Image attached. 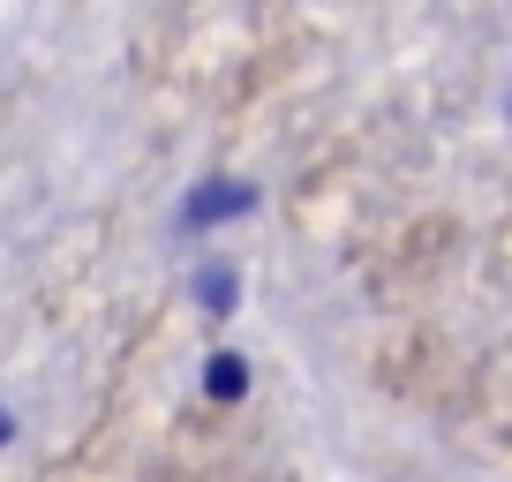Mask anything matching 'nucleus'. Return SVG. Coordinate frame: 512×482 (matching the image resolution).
I'll use <instances>...</instances> for the list:
<instances>
[{"label": "nucleus", "instance_id": "obj_1", "mask_svg": "<svg viewBox=\"0 0 512 482\" xmlns=\"http://www.w3.org/2000/svg\"><path fill=\"white\" fill-rule=\"evenodd\" d=\"M241 211H256V189H249V181H211V189L189 196V211H181V219H189V226H219V219H241Z\"/></svg>", "mask_w": 512, "mask_h": 482}, {"label": "nucleus", "instance_id": "obj_2", "mask_svg": "<svg viewBox=\"0 0 512 482\" xmlns=\"http://www.w3.org/2000/svg\"><path fill=\"white\" fill-rule=\"evenodd\" d=\"M204 392L219 407H234L241 392H249V362H241V354H211V362H204Z\"/></svg>", "mask_w": 512, "mask_h": 482}, {"label": "nucleus", "instance_id": "obj_3", "mask_svg": "<svg viewBox=\"0 0 512 482\" xmlns=\"http://www.w3.org/2000/svg\"><path fill=\"white\" fill-rule=\"evenodd\" d=\"M196 302H204L211 317H226V309H234V272H226V264H204V272H196Z\"/></svg>", "mask_w": 512, "mask_h": 482}, {"label": "nucleus", "instance_id": "obj_4", "mask_svg": "<svg viewBox=\"0 0 512 482\" xmlns=\"http://www.w3.org/2000/svg\"><path fill=\"white\" fill-rule=\"evenodd\" d=\"M8 437H16V422H8V407H0V445H8Z\"/></svg>", "mask_w": 512, "mask_h": 482}]
</instances>
